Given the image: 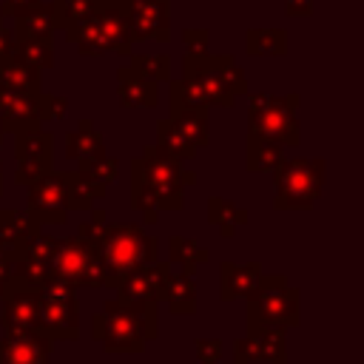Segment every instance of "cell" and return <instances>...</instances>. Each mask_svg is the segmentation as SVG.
<instances>
[{
	"instance_id": "26",
	"label": "cell",
	"mask_w": 364,
	"mask_h": 364,
	"mask_svg": "<svg viewBox=\"0 0 364 364\" xmlns=\"http://www.w3.org/2000/svg\"><path fill=\"white\" fill-rule=\"evenodd\" d=\"M162 301L173 316H193L196 313V287L188 273H171L162 287Z\"/></svg>"
},
{
	"instance_id": "23",
	"label": "cell",
	"mask_w": 364,
	"mask_h": 364,
	"mask_svg": "<svg viewBox=\"0 0 364 364\" xmlns=\"http://www.w3.org/2000/svg\"><path fill=\"white\" fill-rule=\"evenodd\" d=\"M105 154V142L102 134L94 128L91 119H80L77 128L71 134H65V156L77 159V162H88Z\"/></svg>"
},
{
	"instance_id": "1",
	"label": "cell",
	"mask_w": 364,
	"mask_h": 364,
	"mask_svg": "<svg viewBox=\"0 0 364 364\" xmlns=\"http://www.w3.org/2000/svg\"><path fill=\"white\" fill-rule=\"evenodd\" d=\"M196 173L185 162L173 159L156 145H145L131 159V208L134 210H182L185 185H193Z\"/></svg>"
},
{
	"instance_id": "41",
	"label": "cell",
	"mask_w": 364,
	"mask_h": 364,
	"mask_svg": "<svg viewBox=\"0 0 364 364\" xmlns=\"http://www.w3.org/2000/svg\"><path fill=\"white\" fill-rule=\"evenodd\" d=\"M37 0H0V17H17L23 11H28Z\"/></svg>"
},
{
	"instance_id": "30",
	"label": "cell",
	"mask_w": 364,
	"mask_h": 364,
	"mask_svg": "<svg viewBox=\"0 0 364 364\" xmlns=\"http://www.w3.org/2000/svg\"><path fill=\"white\" fill-rule=\"evenodd\" d=\"M250 341H253V350H256V361H267V364H284L287 361L284 330L262 327V330L250 333Z\"/></svg>"
},
{
	"instance_id": "42",
	"label": "cell",
	"mask_w": 364,
	"mask_h": 364,
	"mask_svg": "<svg viewBox=\"0 0 364 364\" xmlns=\"http://www.w3.org/2000/svg\"><path fill=\"white\" fill-rule=\"evenodd\" d=\"M284 14L287 17H310L313 0H284Z\"/></svg>"
},
{
	"instance_id": "13",
	"label": "cell",
	"mask_w": 364,
	"mask_h": 364,
	"mask_svg": "<svg viewBox=\"0 0 364 364\" xmlns=\"http://www.w3.org/2000/svg\"><path fill=\"white\" fill-rule=\"evenodd\" d=\"M122 14L131 43L171 40V0H125Z\"/></svg>"
},
{
	"instance_id": "17",
	"label": "cell",
	"mask_w": 364,
	"mask_h": 364,
	"mask_svg": "<svg viewBox=\"0 0 364 364\" xmlns=\"http://www.w3.org/2000/svg\"><path fill=\"white\" fill-rule=\"evenodd\" d=\"M54 341L46 333H3L0 336V364H51Z\"/></svg>"
},
{
	"instance_id": "14",
	"label": "cell",
	"mask_w": 364,
	"mask_h": 364,
	"mask_svg": "<svg viewBox=\"0 0 364 364\" xmlns=\"http://www.w3.org/2000/svg\"><path fill=\"white\" fill-rule=\"evenodd\" d=\"M43 125V91H0V131L20 134Z\"/></svg>"
},
{
	"instance_id": "22",
	"label": "cell",
	"mask_w": 364,
	"mask_h": 364,
	"mask_svg": "<svg viewBox=\"0 0 364 364\" xmlns=\"http://www.w3.org/2000/svg\"><path fill=\"white\" fill-rule=\"evenodd\" d=\"M210 108H173L168 111V119L173 122V128L199 151L210 142V119H208Z\"/></svg>"
},
{
	"instance_id": "12",
	"label": "cell",
	"mask_w": 364,
	"mask_h": 364,
	"mask_svg": "<svg viewBox=\"0 0 364 364\" xmlns=\"http://www.w3.org/2000/svg\"><path fill=\"white\" fill-rule=\"evenodd\" d=\"M28 188V199H26V213L40 225H65L68 219V208H65V171H48L43 176H37Z\"/></svg>"
},
{
	"instance_id": "10",
	"label": "cell",
	"mask_w": 364,
	"mask_h": 364,
	"mask_svg": "<svg viewBox=\"0 0 364 364\" xmlns=\"http://www.w3.org/2000/svg\"><path fill=\"white\" fill-rule=\"evenodd\" d=\"M37 304H40V333H46L51 341H77L80 338V304L74 296V287L48 279L37 287Z\"/></svg>"
},
{
	"instance_id": "2",
	"label": "cell",
	"mask_w": 364,
	"mask_h": 364,
	"mask_svg": "<svg viewBox=\"0 0 364 364\" xmlns=\"http://www.w3.org/2000/svg\"><path fill=\"white\" fill-rule=\"evenodd\" d=\"M91 336L102 344L105 353H142L145 344L159 336L156 301H131L119 296L108 299L91 321Z\"/></svg>"
},
{
	"instance_id": "40",
	"label": "cell",
	"mask_w": 364,
	"mask_h": 364,
	"mask_svg": "<svg viewBox=\"0 0 364 364\" xmlns=\"http://www.w3.org/2000/svg\"><path fill=\"white\" fill-rule=\"evenodd\" d=\"M253 361H256V350H253L250 336L236 338L233 341V364H253Z\"/></svg>"
},
{
	"instance_id": "16",
	"label": "cell",
	"mask_w": 364,
	"mask_h": 364,
	"mask_svg": "<svg viewBox=\"0 0 364 364\" xmlns=\"http://www.w3.org/2000/svg\"><path fill=\"white\" fill-rule=\"evenodd\" d=\"M168 276H171V262L156 259L125 273L114 290L119 299H131V301H162V287Z\"/></svg>"
},
{
	"instance_id": "21",
	"label": "cell",
	"mask_w": 364,
	"mask_h": 364,
	"mask_svg": "<svg viewBox=\"0 0 364 364\" xmlns=\"http://www.w3.org/2000/svg\"><path fill=\"white\" fill-rule=\"evenodd\" d=\"M14 20V40H26V37H54L57 34V20H54V6L51 0H37L28 11L11 17Z\"/></svg>"
},
{
	"instance_id": "32",
	"label": "cell",
	"mask_w": 364,
	"mask_h": 364,
	"mask_svg": "<svg viewBox=\"0 0 364 364\" xmlns=\"http://www.w3.org/2000/svg\"><path fill=\"white\" fill-rule=\"evenodd\" d=\"M156 148H162L165 154H171L173 159H179V162H188V159H193L196 156V148L173 128V122L165 117V119H156V142H154Z\"/></svg>"
},
{
	"instance_id": "45",
	"label": "cell",
	"mask_w": 364,
	"mask_h": 364,
	"mask_svg": "<svg viewBox=\"0 0 364 364\" xmlns=\"http://www.w3.org/2000/svg\"><path fill=\"white\" fill-rule=\"evenodd\" d=\"M3 136H6V134L0 131V148H3ZM0 193H3V165H0Z\"/></svg>"
},
{
	"instance_id": "8",
	"label": "cell",
	"mask_w": 364,
	"mask_h": 364,
	"mask_svg": "<svg viewBox=\"0 0 364 364\" xmlns=\"http://www.w3.org/2000/svg\"><path fill=\"white\" fill-rule=\"evenodd\" d=\"M276 210H310L324 188V159L321 156H296L282 159L273 171Z\"/></svg>"
},
{
	"instance_id": "24",
	"label": "cell",
	"mask_w": 364,
	"mask_h": 364,
	"mask_svg": "<svg viewBox=\"0 0 364 364\" xmlns=\"http://www.w3.org/2000/svg\"><path fill=\"white\" fill-rule=\"evenodd\" d=\"M0 91H43V71L11 54L0 60Z\"/></svg>"
},
{
	"instance_id": "5",
	"label": "cell",
	"mask_w": 364,
	"mask_h": 364,
	"mask_svg": "<svg viewBox=\"0 0 364 364\" xmlns=\"http://www.w3.org/2000/svg\"><path fill=\"white\" fill-rule=\"evenodd\" d=\"M65 40L74 43L82 57H97V54H111V51L131 54L134 48L119 0H97L94 11L85 20H80L71 31H65Z\"/></svg>"
},
{
	"instance_id": "18",
	"label": "cell",
	"mask_w": 364,
	"mask_h": 364,
	"mask_svg": "<svg viewBox=\"0 0 364 364\" xmlns=\"http://www.w3.org/2000/svg\"><path fill=\"white\" fill-rule=\"evenodd\" d=\"M262 279V264L259 262H222L219 264V299L233 301V299H247Z\"/></svg>"
},
{
	"instance_id": "28",
	"label": "cell",
	"mask_w": 364,
	"mask_h": 364,
	"mask_svg": "<svg viewBox=\"0 0 364 364\" xmlns=\"http://www.w3.org/2000/svg\"><path fill=\"white\" fill-rule=\"evenodd\" d=\"M245 51L253 57H282L287 54V31L284 28H247Z\"/></svg>"
},
{
	"instance_id": "25",
	"label": "cell",
	"mask_w": 364,
	"mask_h": 364,
	"mask_svg": "<svg viewBox=\"0 0 364 364\" xmlns=\"http://www.w3.org/2000/svg\"><path fill=\"white\" fill-rule=\"evenodd\" d=\"M284 159V148L267 136L259 134H247L245 142V168L253 173H273L276 165Z\"/></svg>"
},
{
	"instance_id": "15",
	"label": "cell",
	"mask_w": 364,
	"mask_h": 364,
	"mask_svg": "<svg viewBox=\"0 0 364 364\" xmlns=\"http://www.w3.org/2000/svg\"><path fill=\"white\" fill-rule=\"evenodd\" d=\"M0 301H3V316H0L3 318V333H26V330H37L40 333L37 287L17 284L11 279V284L6 287Z\"/></svg>"
},
{
	"instance_id": "3",
	"label": "cell",
	"mask_w": 364,
	"mask_h": 364,
	"mask_svg": "<svg viewBox=\"0 0 364 364\" xmlns=\"http://www.w3.org/2000/svg\"><path fill=\"white\" fill-rule=\"evenodd\" d=\"M91 245L102 264L105 287H117L125 273L159 259V242L154 236H148L139 222L102 225V230L97 233V239Z\"/></svg>"
},
{
	"instance_id": "19",
	"label": "cell",
	"mask_w": 364,
	"mask_h": 364,
	"mask_svg": "<svg viewBox=\"0 0 364 364\" xmlns=\"http://www.w3.org/2000/svg\"><path fill=\"white\" fill-rule=\"evenodd\" d=\"M117 100L122 108H156L159 88L156 82L134 74L128 65L117 68Z\"/></svg>"
},
{
	"instance_id": "38",
	"label": "cell",
	"mask_w": 364,
	"mask_h": 364,
	"mask_svg": "<svg viewBox=\"0 0 364 364\" xmlns=\"http://www.w3.org/2000/svg\"><path fill=\"white\" fill-rule=\"evenodd\" d=\"M65 114H68V100L60 97V94H46L43 91V125L54 122V119H63Z\"/></svg>"
},
{
	"instance_id": "20",
	"label": "cell",
	"mask_w": 364,
	"mask_h": 364,
	"mask_svg": "<svg viewBox=\"0 0 364 364\" xmlns=\"http://www.w3.org/2000/svg\"><path fill=\"white\" fill-rule=\"evenodd\" d=\"M108 191L105 182H100L94 173L77 168L65 171V208L68 210H88L97 199H102Z\"/></svg>"
},
{
	"instance_id": "11",
	"label": "cell",
	"mask_w": 364,
	"mask_h": 364,
	"mask_svg": "<svg viewBox=\"0 0 364 364\" xmlns=\"http://www.w3.org/2000/svg\"><path fill=\"white\" fill-rule=\"evenodd\" d=\"M14 182L17 185H31L37 176L54 171V134L46 131L43 125L28 128L14 134Z\"/></svg>"
},
{
	"instance_id": "46",
	"label": "cell",
	"mask_w": 364,
	"mask_h": 364,
	"mask_svg": "<svg viewBox=\"0 0 364 364\" xmlns=\"http://www.w3.org/2000/svg\"><path fill=\"white\" fill-rule=\"evenodd\" d=\"M119 3H125V0H119Z\"/></svg>"
},
{
	"instance_id": "34",
	"label": "cell",
	"mask_w": 364,
	"mask_h": 364,
	"mask_svg": "<svg viewBox=\"0 0 364 364\" xmlns=\"http://www.w3.org/2000/svg\"><path fill=\"white\" fill-rule=\"evenodd\" d=\"M51 6H54V20H57V31H71L80 20H85L91 11H94V6H97V0H51Z\"/></svg>"
},
{
	"instance_id": "29",
	"label": "cell",
	"mask_w": 364,
	"mask_h": 364,
	"mask_svg": "<svg viewBox=\"0 0 364 364\" xmlns=\"http://www.w3.org/2000/svg\"><path fill=\"white\" fill-rule=\"evenodd\" d=\"M208 259H210V250L202 247L196 239L179 236V233H173V236L168 239V262H171V264H182V273L191 276L193 267L202 264V262H208Z\"/></svg>"
},
{
	"instance_id": "39",
	"label": "cell",
	"mask_w": 364,
	"mask_h": 364,
	"mask_svg": "<svg viewBox=\"0 0 364 364\" xmlns=\"http://www.w3.org/2000/svg\"><path fill=\"white\" fill-rule=\"evenodd\" d=\"M102 225H105V210H102V208H94V210H91V222H80L77 236L85 239V242H94L97 233L102 230Z\"/></svg>"
},
{
	"instance_id": "27",
	"label": "cell",
	"mask_w": 364,
	"mask_h": 364,
	"mask_svg": "<svg viewBox=\"0 0 364 364\" xmlns=\"http://www.w3.org/2000/svg\"><path fill=\"white\" fill-rule=\"evenodd\" d=\"M208 222L219 228V236L230 239V236L236 233V228L247 222V210L239 208L236 202H230V199L213 193V196L208 199Z\"/></svg>"
},
{
	"instance_id": "9",
	"label": "cell",
	"mask_w": 364,
	"mask_h": 364,
	"mask_svg": "<svg viewBox=\"0 0 364 364\" xmlns=\"http://www.w3.org/2000/svg\"><path fill=\"white\" fill-rule=\"evenodd\" d=\"M48 279H60L65 284L77 287H105V273L97 259V250L91 242L80 236H54L51 253L46 259Z\"/></svg>"
},
{
	"instance_id": "33",
	"label": "cell",
	"mask_w": 364,
	"mask_h": 364,
	"mask_svg": "<svg viewBox=\"0 0 364 364\" xmlns=\"http://www.w3.org/2000/svg\"><path fill=\"white\" fill-rule=\"evenodd\" d=\"M131 57V63H128V68L134 71V74H139V77H145V80H151V82H168L171 80V57L168 54H128Z\"/></svg>"
},
{
	"instance_id": "37",
	"label": "cell",
	"mask_w": 364,
	"mask_h": 364,
	"mask_svg": "<svg viewBox=\"0 0 364 364\" xmlns=\"http://www.w3.org/2000/svg\"><path fill=\"white\" fill-rule=\"evenodd\" d=\"M182 46H185V54H202L210 46V31L208 28H185Z\"/></svg>"
},
{
	"instance_id": "47",
	"label": "cell",
	"mask_w": 364,
	"mask_h": 364,
	"mask_svg": "<svg viewBox=\"0 0 364 364\" xmlns=\"http://www.w3.org/2000/svg\"><path fill=\"white\" fill-rule=\"evenodd\" d=\"M0 196H3V193H0Z\"/></svg>"
},
{
	"instance_id": "31",
	"label": "cell",
	"mask_w": 364,
	"mask_h": 364,
	"mask_svg": "<svg viewBox=\"0 0 364 364\" xmlns=\"http://www.w3.org/2000/svg\"><path fill=\"white\" fill-rule=\"evenodd\" d=\"M14 57H20L23 63L46 71L54 68V37H26V40H14Z\"/></svg>"
},
{
	"instance_id": "6",
	"label": "cell",
	"mask_w": 364,
	"mask_h": 364,
	"mask_svg": "<svg viewBox=\"0 0 364 364\" xmlns=\"http://www.w3.org/2000/svg\"><path fill=\"white\" fill-rule=\"evenodd\" d=\"M299 287L287 284L284 273L267 276L262 273L256 290L247 296V336L262 330V327H279L290 330L301 324V310H299Z\"/></svg>"
},
{
	"instance_id": "7",
	"label": "cell",
	"mask_w": 364,
	"mask_h": 364,
	"mask_svg": "<svg viewBox=\"0 0 364 364\" xmlns=\"http://www.w3.org/2000/svg\"><path fill=\"white\" fill-rule=\"evenodd\" d=\"M299 94H250L247 100V134L267 136L282 148H293L301 142Z\"/></svg>"
},
{
	"instance_id": "43",
	"label": "cell",
	"mask_w": 364,
	"mask_h": 364,
	"mask_svg": "<svg viewBox=\"0 0 364 364\" xmlns=\"http://www.w3.org/2000/svg\"><path fill=\"white\" fill-rule=\"evenodd\" d=\"M11 54H14V34L3 26V17H0V60H6Z\"/></svg>"
},
{
	"instance_id": "44",
	"label": "cell",
	"mask_w": 364,
	"mask_h": 364,
	"mask_svg": "<svg viewBox=\"0 0 364 364\" xmlns=\"http://www.w3.org/2000/svg\"><path fill=\"white\" fill-rule=\"evenodd\" d=\"M9 284H11V262L9 259H0V296L6 293Z\"/></svg>"
},
{
	"instance_id": "36",
	"label": "cell",
	"mask_w": 364,
	"mask_h": 364,
	"mask_svg": "<svg viewBox=\"0 0 364 364\" xmlns=\"http://www.w3.org/2000/svg\"><path fill=\"white\" fill-rule=\"evenodd\" d=\"M222 350L225 347H222L219 338H196V344H193V353H196L199 364H219Z\"/></svg>"
},
{
	"instance_id": "35",
	"label": "cell",
	"mask_w": 364,
	"mask_h": 364,
	"mask_svg": "<svg viewBox=\"0 0 364 364\" xmlns=\"http://www.w3.org/2000/svg\"><path fill=\"white\" fill-rule=\"evenodd\" d=\"M77 168L94 173V176H97L100 182H105V185L117 182V176H119V159H117V156H108V154H102V156H97V159H88V162H77Z\"/></svg>"
},
{
	"instance_id": "4",
	"label": "cell",
	"mask_w": 364,
	"mask_h": 364,
	"mask_svg": "<svg viewBox=\"0 0 364 364\" xmlns=\"http://www.w3.org/2000/svg\"><path fill=\"white\" fill-rule=\"evenodd\" d=\"M182 77H191L202 88L208 108H233L236 97L247 94L245 68L233 60V54H185Z\"/></svg>"
}]
</instances>
